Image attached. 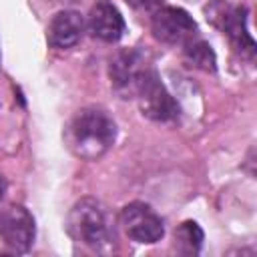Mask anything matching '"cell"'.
I'll return each mask as SVG.
<instances>
[{
	"label": "cell",
	"mask_w": 257,
	"mask_h": 257,
	"mask_svg": "<svg viewBox=\"0 0 257 257\" xmlns=\"http://www.w3.org/2000/svg\"><path fill=\"white\" fill-rule=\"evenodd\" d=\"M116 139V124L110 114L96 106L80 108L64 128V145L82 161L100 159Z\"/></svg>",
	"instance_id": "cell-1"
},
{
	"label": "cell",
	"mask_w": 257,
	"mask_h": 257,
	"mask_svg": "<svg viewBox=\"0 0 257 257\" xmlns=\"http://www.w3.org/2000/svg\"><path fill=\"white\" fill-rule=\"evenodd\" d=\"M66 229L76 243L94 251H104L112 241L108 215L102 203L92 197H84L72 205L66 217Z\"/></svg>",
	"instance_id": "cell-2"
},
{
	"label": "cell",
	"mask_w": 257,
	"mask_h": 257,
	"mask_svg": "<svg viewBox=\"0 0 257 257\" xmlns=\"http://www.w3.org/2000/svg\"><path fill=\"white\" fill-rule=\"evenodd\" d=\"M133 96L139 102L141 112L155 122H171L179 116V104L167 86L159 80L155 68L151 66L135 86Z\"/></svg>",
	"instance_id": "cell-3"
},
{
	"label": "cell",
	"mask_w": 257,
	"mask_h": 257,
	"mask_svg": "<svg viewBox=\"0 0 257 257\" xmlns=\"http://www.w3.org/2000/svg\"><path fill=\"white\" fill-rule=\"evenodd\" d=\"M151 32L163 44L185 46L197 38V24L193 16L175 6H159L151 16Z\"/></svg>",
	"instance_id": "cell-4"
},
{
	"label": "cell",
	"mask_w": 257,
	"mask_h": 257,
	"mask_svg": "<svg viewBox=\"0 0 257 257\" xmlns=\"http://www.w3.org/2000/svg\"><path fill=\"white\" fill-rule=\"evenodd\" d=\"M118 225L122 227L124 235L135 243L151 245L161 241L165 235L163 219L147 203H141V201L128 203L120 209Z\"/></svg>",
	"instance_id": "cell-5"
},
{
	"label": "cell",
	"mask_w": 257,
	"mask_h": 257,
	"mask_svg": "<svg viewBox=\"0 0 257 257\" xmlns=\"http://www.w3.org/2000/svg\"><path fill=\"white\" fill-rule=\"evenodd\" d=\"M0 237L6 247L16 253H24L30 249L34 241V219L28 209L20 205L8 207L0 215Z\"/></svg>",
	"instance_id": "cell-6"
},
{
	"label": "cell",
	"mask_w": 257,
	"mask_h": 257,
	"mask_svg": "<svg viewBox=\"0 0 257 257\" xmlns=\"http://www.w3.org/2000/svg\"><path fill=\"white\" fill-rule=\"evenodd\" d=\"M149 68L151 64H147L145 54L141 50L137 48L120 50L110 58V66H108L110 82L120 94H133L137 82Z\"/></svg>",
	"instance_id": "cell-7"
},
{
	"label": "cell",
	"mask_w": 257,
	"mask_h": 257,
	"mask_svg": "<svg viewBox=\"0 0 257 257\" xmlns=\"http://www.w3.org/2000/svg\"><path fill=\"white\" fill-rule=\"evenodd\" d=\"M88 30L102 42H116L124 34V18L108 0H98L88 12Z\"/></svg>",
	"instance_id": "cell-8"
},
{
	"label": "cell",
	"mask_w": 257,
	"mask_h": 257,
	"mask_svg": "<svg viewBox=\"0 0 257 257\" xmlns=\"http://www.w3.org/2000/svg\"><path fill=\"white\" fill-rule=\"evenodd\" d=\"M84 32V18L76 10H62L52 16L48 28H46V38L52 48H70L74 46Z\"/></svg>",
	"instance_id": "cell-9"
},
{
	"label": "cell",
	"mask_w": 257,
	"mask_h": 257,
	"mask_svg": "<svg viewBox=\"0 0 257 257\" xmlns=\"http://www.w3.org/2000/svg\"><path fill=\"white\" fill-rule=\"evenodd\" d=\"M223 30L229 36L233 48L241 52L243 56H253L255 54V40L247 30V12L245 8H233L225 12L223 16Z\"/></svg>",
	"instance_id": "cell-10"
},
{
	"label": "cell",
	"mask_w": 257,
	"mask_h": 257,
	"mask_svg": "<svg viewBox=\"0 0 257 257\" xmlns=\"http://www.w3.org/2000/svg\"><path fill=\"white\" fill-rule=\"evenodd\" d=\"M183 48H185L183 54H185V60H187L189 66L201 68V70H207V72H215V68H217V58H215L213 48H211L205 40L193 38V40L187 42Z\"/></svg>",
	"instance_id": "cell-11"
},
{
	"label": "cell",
	"mask_w": 257,
	"mask_h": 257,
	"mask_svg": "<svg viewBox=\"0 0 257 257\" xmlns=\"http://www.w3.org/2000/svg\"><path fill=\"white\" fill-rule=\"evenodd\" d=\"M203 239H205L203 229L195 221H183L175 229V247L183 255H195V253H199V249L203 245Z\"/></svg>",
	"instance_id": "cell-12"
},
{
	"label": "cell",
	"mask_w": 257,
	"mask_h": 257,
	"mask_svg": "<svg viewBox=\"0 0 257 257\" xmlns=\"http://www.w3.org/2000/svg\"><path fill=\"white\" fill-rule=\"evenodd\" d=\"M135 10H157L163 0H124Z\"/></svg>",
	"instance_id": "cell-13"
},
{
	"label": "cell",
	"mask_w": 257,
	"mask_h": 257,
	"mask_svg": "<svg viewBox=\"0 0 257 257\" xmlns=\"http://www.w3.org/2000/svg\"><path fill=\"white\" fill-rule=\"evenodd\" d=\"M4 193H6V181H4V177L0 175V201H2V197H4Z\"/></svg>",
	"instance_id": "cell-14"
}]
</instances>
